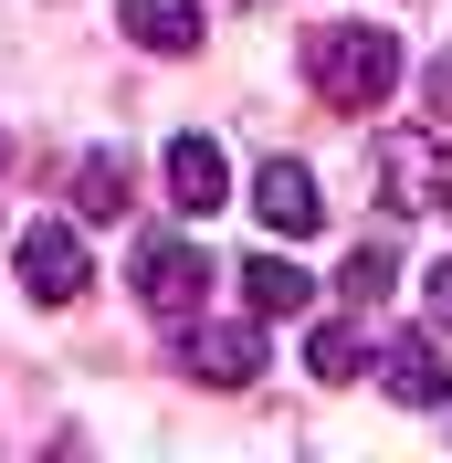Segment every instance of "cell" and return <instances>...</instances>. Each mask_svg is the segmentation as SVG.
Returning <instances> with one entry per match:
<instances>
[{
  "instance_id": "obj_1",
  "label": "cell",
  "mask_w": 452,
  "mask_h": 463,
  "mask_svg": "<svg viewBox=\"0 0 452 463\" xmlns=\"http://www.w3.org/2000/svg\"><path fill=\"white\" fill-rule=\"evenodd\" d=\"M306 85L337 116H379L400 95V43L379 22H326V32H306Z\"/></svg>"
},
{
  "instance_id": "obj_2",
  "label": "cell",
  "mask_w": 452,
  "mask_h": 463,
  "mask_svg": "<svg viewBox=\"0 0 452 463\" xmlns=\"http://www.w3.org/2000/svg\"><path fill=\"white\" fill-rule=\"evenodd\" d=\"M379 190H390L400 222L452 211V147L431 137V127H390V137H379Z\"/></svg>"
},
{
  "instance_id": "obj_3",
  "label": "cell",
  "mask_w": 452,
  "mask_h": 463,
  "mask_svg": "<svg viewBox=\"0 0 452 463\" xmlns=\"http://www.w3.org/2000/svg\"><path fill=\"white\" fill-rule=\"evenodd\" d=\"M200 295H211V253H200L190 232H147V242H137V306L169 317V326H190Z\"/></svg>"
},
{
  "instance_id": "obj_4",
  "label": "cell",
  "mask_w": 452,
  "mask_h": 463,
  "mask_svg": "<svg viewBox=\"0 0 452 463\" xmlns=\"http://www.w3.org/2000/svg\"><path fill=\"white\" fill-rule=\"evenodd\" d=\"M11 274H22L32 306H74V295H95V263H85V232H74V222H32L22 242H11Z\"/></svg>"
},
{
  "instance_id": "obj_5",
  "label": "cell",
  "mask_w": 452,
  "mask_h": 463,
  "mask_svg": "<svg viewBox=\"0 0 452 463\" xmlns=\"http://www.w3.org/2000/svg\"><path fill=\"white\" fill-rule=\"evenodd\" d=\"M253 222L284 232V242H315V232H326V190H315L306 158H263L253 169Z\"/></svg>"
},
{
  "instance_id": "obj_6",
  "label": "cell",
  "mask_w": 452,
  "mask_h": 463,
  "mask_svg": "<svg viewBox=\"0 0 452 463\" xmlns=\"http://www.w3.org/2000/svg\"><path fill=\"white\" fill-rule=\"evenodd\" d=\"M190 379H211V390H253L263 379V317L253 326H221V317H190Z\"/></svg>"
},
{
  "instance_id": "obj_7",
  "label": "cell",
  "mask_w": 452,
  "mask_h": 463,
  "mask_svg": "<svg viewBox=\"0 0 452 463\" xmlns=\"http://www.w3.org/2000/svg\"><path fill=\"white\" fill-rule=\"evenodd\" d=\"M379 379H390V401H410V411H442L452 401V358L431 337H390L379 347Z\"/></svg>"
},
{
  "instance_id": "obj_8",
  "label": "cell",
  "mask_w": 452,
  "mask_h": 463,
  "mask_svg": "<svg viewBox=\"0 0 452 463\" xmlns=\"http://www.w3.org/2000/svg\"><path fill=\"white\" fill-rule=\"evenodd\" d=\"M116 22L147 53H200V0H116Z\"/></svg>"
},
{
  "instance_id": "obj_9",
  "label": "cell",
  "mask_w": 452,
  "mask_h": 463,
  "mask_svg": "<svg viewBox=\"0 0 452 463\" xmlns=\"http://www.w3.org/2000/svg\"><path fill=\"white\" fill-rule=\"evenodd\" d=\"M242 295H253V317L274 326V317H306V306H315V274L284 263V253H253V263H242Z\"/></svg>"
},
{
  "instance_id": "obj_10",
  "label": "cell",
  "mask_w": 452,
  "mask_h": 463,
  "mask_svg": "<svg viewBox=\"0 0 452 463\" xmlns=\"http://www.w3.org/2000/svg\"><path fill=\"white\" fill-rule=\"evenodd\" d=\"M221 190H231L221 147H211V137H169V201L179 211H221Z\"/></svg>"
},
{
  "instance_id": "obj_11",
  "label": "cell",
  "mask_w": 452,
  "mask_h": 463,
  "mask_svg": "<svg viewBox=\"0 0 452 463\" xmlns=\"http://www.w3.org/2000/svg\"><path fill=\"white\" fill-rule=\"evenodd\" d=\"M358 358H368V337H358L347 317L306 326V369H315V379H358Z\"/></svg>"
},
{
  "instance_id": "obj_12",
  "label": "cell",
  "mask_w": 452,
  "mask_h": 463,
  "mask_svg": "<svg viewBox=\"0 0 452 463\" xmlns=\"http://www.w3.org/2000/svg\"><path fill=\"white\" fill-rule=\"evenodd\" d=\"M116 211H127V169L116 158H85L74 169V222H116Z\"/></svg>"
},
{
  "instance_id": "obj_13",
  "label": "cell",
  "mask_w": 452,
  "mask_h": 463,
  "mask_svg": "<svg viewBox=\"0 0 452 463\" xmlns=\"http://www.w3.org/2000/svg\"><path fill=\"white\" fill-rule=\"evenodd\" d=\"M390 274H400V253H390V242H358L337 285H347V306H379V295H390Z\"/></svg>"
},
{
  "instance_id": "obj_14",
  "label": "cell",
  "mask_w": 452,
  "mask_h": 463,
  "mask_svg": "<svg viewBox=\"0 0 452 463\" xmlns=\"http://www.w3.org/2000/svg\"><path fill=\"white\" fill-rule=\"evenodd\" d=\"M421 317H431V326H452V253L421 274Z\"/></svg>"
},
{
  "instance_id": "obj_15",
  "label": "cell",
  "mask_w": 452,
  "mask_h": 463,
  "mask_svg": "<svg viewBox=\"0 0 452 463\" xmlns=\"http://www.w3.org/2000/svg\"><path fill=\"white\" fill-rule=\"evenodd\" d=\"M421 95H431V116H452V53H442V63L421 74Z\"/></svg>"
},
{
  "instance_id": "obj_16",
  "label": "cell",
  "mask_w": 452,
  "mask_h": 463,
  "mask_svg": "<svg viewBox=\"0 0 452 463\" xmlns=\"http://www.w3.org/2000/svg\"><path fill=\"white\" fill-rule=\"evenodd\" d=\"M0 169H11V127H0Z\"/></svg>"
}]
</instances>
